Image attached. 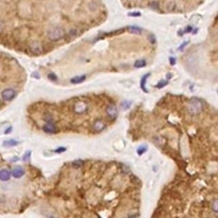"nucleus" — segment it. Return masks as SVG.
Returning a JSON list of instances; mask_svg holds the SVG:
<instances>
[{"mask_svg": "<svg viewBox=\"0 0 218 218\" xmlns=\"http://www.w3.org/2000/svg\"><path fill=\"white\" fill-rule=\"evenodd\" d=\"M147 150V147L146 145H143V146H141V147H138L137 149V154L139 155H142L143 154H145Z\"/></svg>", "mask_w": 218, "mask_h": 218, "instance_id": "nucleus-15", "label": "nucleus"}, {"mask_svg": "<svg viewBox=\"0 0 218 218\" xmlns=\"http://www.w3.org/2000/svg\"><path fill=\"white\" fill-rule=\"evenodd\" d=\"M203 110V103L198 99H192L188 103V113L192 116L198 115Z\"/></svg>", "mask_w": 218, "mask_h": 218, "instance_id": "nucleus-2", "label": "nucleus"}, {"mask_svg": "<svg viewBox=\"0 0 218 218\" xmlns=\"http://www.w3.org/2000/svg\"><path fill=\"white\" fill-rule=\"evenodd\" d=\"M85 79H86V76L85 75L78 76V77H75V78H73V79H71V83L80 84V83H82V82H84Z\"/></svg>", "mask_w": 218, "mask_h": 218, "instance_id": "nucleus-12", "label": "nucleus"}, {"mask_svg": "<svg viewBox=\"0 0 218 218\" xmlns=\"http://www.w3.org/2000/svg\"><path fill=\"white\" fill-rule=\"evenodd\" d=\"M12 131V127H9V128L7 129V130H5L4 131V134H9L10 132Z\"/></svg>", "mask_w": 218, "mask_h": 218, "instance_id": "nucleus-25", "label": "nucleus"}, {"mask_svg": "<svg viewBox=\"0 0 218 218\" xmlns=\"http://www.w3.org/2000/svg\"><path fill=\"white\" fill-rule=\"evenodd\" d=\"M31 156V152H27L25 155H24V157H23V160L24 161H27L28 159H29V158H30Z\"/></svg>", "mask_w": 218, "mask_h": 218, "instance_id": "nucleus-22", "label": "nucleus"}, {"mask_svg": "<svg viewBox=\"0 0 218 218\" xmlns=\"http://www.w3.org/2000/svg\"><path fill=\"white\" fill-rule=\"evenodd\" d=\"M64 29L60 26H51L47 31V37L50 41H59L65 36Z\"/></svg>", "mask_w": 218, "mask_h": 218, "instance_id": "nucleus-1", "label": "nucleus"}, {"mask_svg": "<svg viewBox=\"0 0 218 218\" xmlns=\"http://www.w3.org/2000/svg\"><path fill=\"white\" fill-rule=\"evenodd\" d=\"M66 150H67V148H66V147H59V148L56 149V150H55V152H56V153H57V154H60V153H63V152H65Z\"/></svg>", "mask_w": 218, "mask_h": 218, "instance_id": "nucleus-23", "label": "nucleus"}, {"mask_svg": "<svg viewBox=\"0 0 218 218\" xmlns=\"http://www.w3.org/2000/svg\"><path fill=\"white\" fill-rule=\"evenodd\" d=\"M29 47H30L31 52L34 54V55H41L43 51H44L43 45H42L40 42L38 41L32 42Z\"/></svg>", "mask_w": 218, "mask_h": 218, "instance_id": "nucleus-4", "label": "nucleus"}, {"mask_svg": "<svg viewBox=\"0 0 218 218\" xmlns=\"http://www.w3.org/2000/svg\"><path fill=\"white\" fill-rule=\"evenodd\" d=\"M43 130L49 134H55L58 132V129L54 123H46V124L43 126Z\"/></svg>", "mask_w": 218, "mask_h": 218, "instance_id": "nucleus-7", "label": "nucleus"}, {"mask_svg": "<svg viewBox=\"0 0 218 218\" xmlns=\"http://www.w3.org/2000/svg\"><path fill=\"white\" fill-rule=\"evenodd\" d=\"M45 120L46 123H54L53 117L51 116V115H49V114H48V115H46V116L45 117Z\"/></svg>", "mask_w": 218, "mask_h": 218, "instance_id": "nucleus-18", "label": "nucleus"}, {"mask_svg": "<svg viewBox=\"0 0 218 218\" xmlns=\"http://www.w3.org/2000/svg\"><path fill=\"white\" fill-rule=\"evenodd\" d=\"M106 113L107 114L109 119H111L112 120L115 119L118 116V109H117L116 106L110 104L106 108Z\"/></svg>", "mask_w": 218, "mask_h": 218, "instance_id": "nucleus-6", "label": "nucleus"}, {"mask_svg": "<svg viewBox=\"0 0 218 218\" xmlns=\"http://www.w3.org/2000/svg\"><path fill=\"white\" fill-rule=\"evenodd\" d=\"M168 84V81H164V80H161L159 83L158 84H156L155 85V87L156 88H158V89H161V88H163V87L166 86Z\"/></svg>", "mask_w": 218, "mask_h": 218, "instance_id": "nucleus-16", "label": "nucleus"}, {"mask_svg": "<svg viewBox=\"0 0 218 218\" xmlns=\"http://www.w3.org/2000/svg\"><path fill=\"white\" fill-rule=\"evenodd\" d=\"M48 78H49L50 80H52V81H56L57 80V77L56 76V74H54V73H49V75H48Z\"/></svg>", "mask_w": 218, "mask_h": 218, "instance_id": "nucleus-21", "label": "nucleus"}, {"mask_svg": "<svg viewBox=\"0 0 218 218\" xmlns=\"http://www.w3.org/2000/svg\"><path fill=\"white\" fill-rule=\"evenodd\" d=\"M24 174H25V170L21 166H16L12 170V176L15 178H21L24 176Z\"/></svg>", "mask_w": 218, "mask_h": 218, "instance_id": "nucleus-9", "label": "nucleus"}, {"mask_svg": "<svg viewBox=\"0 0 218 218\" xmlns=\"http://www.w3.org/2000/svg\"><path fill=\"white\" fill-rule=\"evenodd\" d=\"M217 200L216 199H215L214 202H213V204H212V210H213V211L214 212H217Z\"/></svg>", "mask_w": 218, "mask_h": 218, "instance_id": "nucleus-20", "label": "nucleus"}, {"mask_svg": "<svg viewBox=\"0 0 218 218\" xmlns=\"http://www.w3.org/2000/svg\"><path fill=\"white\" fill-rule=\"evenodd\" d=\"M88 110V105L87 103L84 102H79L76 103L73 107V111L77 114H83Z\"/></svg>", "mask_w": 218, "mask_h": 218, "instance_id": "nucleus-5", "label": "nucleus"}, {"mask_svg": "<svg viewBox=\"0 0 218 218\" xmlns=\"http://www.w3.org/2000/svg\"><path fill=\"white\" fill-rule=\"evenodd\" d=\"M130 105H131V103L130 102H124L122 104H121V106H122V107L124 109H128L130 107Z\"/></svg>", "mask_w": 218, "mask_h": 218, "instance_id": "nucleus-19", "label": "nucleus"}, {"mask_svg": "<svg viewBox=\"0 0 218 218\" xmlns=\"http://www.w3.org/2000/svg\"><path fill=\"white\" fill-rule=\"evenodd\" d=\"M146 65H147V62H146V60H138L135 62L134 67H135V68H141L145 67Z\"/></svg>", "mask_w": 218, "mask_h": 218, "instance_id": "nucleus-14", "label": "nucleus"}, {"mask_svg": "<svg viewBox=\"0 0 218 218\" xmlns=\"http://www.w3.org/2000/svg\"><path fill=\"white\" fill-rule=\"evenodd\" d=\"M72 165H73V167H75V168H80L81 166L83 165V161H81V160H77V161L72 163Z\"/></svg>", "mask_w": 218, "mask_h": 218, "instance_id": "nucleus-17", "label": "nucleus"}, {"mask_svg": "<svg viewBox=\"0 0 218 218\" xmlns=\"http://www.w3.org/2000/svg\"><path fill=\"white\" fill-rule=\"evenodd\" d=\"M10 179V172L8 169H2L0 170V181H7Z\"/></svg>", "mask_w": 218, "mask_h": 218, "instance_id": "nucleus-10", "label": "nucleus"}, {"mask_svg": "<svg viewBox=\"0 0 218 218\" xmlns=\"http://www.w3.org/2000/svg\"><path fill=\"white\" fill-rule=\"evenodd\" d=\"M149 75H150L149 73L145 74V75L142 78V80H141V88H142V90L144 92H146V93L148 92V90H147V87H146V83H147V78L149 77Z\"/></svg>", "mask_w": 218, "mask_h": 218, "instance_id": "nucleus-11", "label": "nucleus"}, {"mask_svg": "<svg viewBox=\"0 0 218 218\" xmlns=\"http://www.w3.org/2000/svg\"><path fill=\"white\" fill-rule=\"evenodd\" d=\"M3 30H4V23L0 21V33H1Z\"/></svg>", "mask_w": 218, "mask_h": 218, "instance_id": "nucleus-24", "label": "nucleus"}, {"mask_svg": "<svg viewBox=\"0 0 218 218\" xmlns=\"http://www.w3.org/2000/svg\"><path fill=\"white\" fill-rule=\"evenodd\" d=\"M169 60H171V64H175V59L171 58V59H169Z\"/></svg>", "mask_w": 218, "mask_h": 218, "instance_id": "nucleus-26", "label": "nucleus"}, {"mask_svg": "<svg viewBox=\"0 0 218 218\" xmlns=\"http://www.w3.org/2000/svg\"><path fill=\"white\" fill-rule=\"evenodd\" d=\"M106 126L107 124L102 119H97L95 121V123L93 124V130L96 132L102 131L106 128Z\"/></svg>", "mask_w": 218, "mask_h": 218, "instance_id": "nucleus-8", "label": "nucleus"}, {"mask_svg": "<svg viewBox=\"0 0 218 218\" xmlns=\"http://www.w3.org/2000/svg\"><path fill=\"white\" fill-rule=\"evenodd\" d=\"M16 145H18V142L15 141V140H7V141H4L3 146L6 147H15Z\"/></svg>", "mask_w": 218, "mask_h": 218, "instance_id": "nucleus-13", "label": "nucleus"}, {"mask_svg": "<svg viewBox=\"0 0 218 218\" xmlns=\"http://www.w3.org/2000/svg\"><path fill=\"white\" fill-rule=\"evenodd\" d=\"M1 95H2V98L4 102H10L15 97L16 92L13 89H5L4 90H3Z\"/></svg>", "mask_w": 218, "mask_h": 218, "instance_id": "nucleus-3", "label": "nucleus"}]
</instances>
